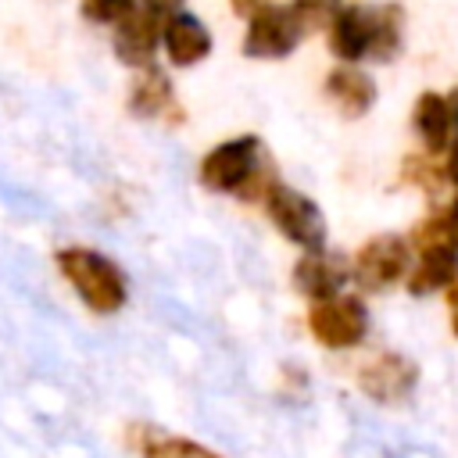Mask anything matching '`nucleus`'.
I'll return each mask as SVG.
<instances>
[{
  "mask_svg": "<svg viewBox=\"0 0 458 458\" xmlns=\"http://www.w3.org/2000/svg\"><path fill=\"white\" fill-rule=\"evenodd\" d=\"M54 265L86 311L111 318L129 304V276L107 250L72 243L54 254Z\"/></svg>",
  "mask_w": 458,
  "mask_h": 458,
  "instance_id": "1",
  "label": "nucleus"
},
{
  "mask_svg": "<svg viewBox=\"0 0 458 458\" xmlns=\"http://www.w3.org/2000/svg\"><path fill=\"white\" fill-rule=\"evenodd\" d=\"M265 143L254 132H240V136H225L215 147H208L197 161V182L208 193L218 197H236L250 186V179L261 172L265 165Z\"/></svg>",
  "mask_w": 458,
  "mask_h": 458,
  "instance_id": "2",
  "label": "nucleus"
},
{
  "mask_svg": "<svg viewBox=\"0 0 458 458\" xmlns=\"http://www.w3.org/2000/svg\"><path fill=\"white\" fill-rule=\"evenodd\" d=\"M411 258H415V250L408 243V233H394V229L372 233L351 254V286L361 297L365 293H390V290L404 286Z\"/></svg>",
  "mask_w": 458,
  "mask_h": 458,
  "instance_id": "3",
  "label": "nucleus"
},
{
  "mask_svg": "<svg viewBox=\"0 0 458 458\" xmlns=\"http://www.w3.org/2000/svg\"><path fill=\"white\" fill-rule=\"evenodd\" d=\"M304 326L322 351H358L372 333V315L361 293L344 290L329 301L308 304Z\"/></svg>",
  "mask_w": 458,
  "mask_h": 458,
  "instance_id": "4",
  "label": "nucleus"
},
{
  "mask_svg": "<svg viewBox=\"0 0 458 458\" xmlns=\"http://www.w3.org/2000/svg\"><path fill=\"white\" fill-rule=\"evenodd\" d=\"M261 211L265 218L272 222V229L293 243L297 250H318L329 243V225H326V215L318 208V200L290 182H276L265 200H261Z\"/></svg>",
  "mask_w": 458,
  "mask_h": 458,
  "instance_id": "5",
  "label": "nucleus"
},
{
  "mask_svg": "<svg viewBox=\"0 0 458 458\" xmlns=\"http://www.w3.org/2000/svg\"><path fill=\"white\" fill-rule=\"evenodd\" d=\"M308 39L301 18L293 14L290 0H272L243 18L240 54L250 61H286Z\"/></svg>",
  "mask_w": 458,
  "mask_h": 458,
  "instance_id": "6",
  "label": "nucleus"
},
{
  "mask_svg": "<svg viewBox=\"0 0 458 458\" xmlns=\"http://www.w3.org/2000/svg\"><path fill=\"white\" fill-rule=\"evenodd\" d=\"M354 386L372 404L397 408V404H408L415 397V390H419V365L408 354H401V351H379V354L365 358L354 369Z\"/></svg>",
  "mask_w": 458,
  "mask_h": 458,
  "instance_id": "7",
  "label": "nucleus"
},
{
  "mask_svg": "<svg viewBox=\"0 0 458 458\" xmlns=\"http://www.w3.org/2000/svg\"><path fill=\"white\" fill-rule=\"evenodd\" d=\"M322 36L336 64H365L372 57V39H376V4L340 0Z\"/></svg>",
  "mask_w": 458,
  "mask_h": 458,
  "instance_id": "8",
  "label": "nucleus"
},
{
  "mask_svg": "<svg viewBox=\"0 0 458 458\" xmlns=\"http://www.w3.org/2000/svg\"><path fill=\"white\" fill-rule=\"evenodd\" d=\"M290 286L308 304L344 293L351 286V254H340L329 243L318 250H301L290 268Z\"/></svg>",
  "mask_w": 458,
  "mask_h": 458,
  "instance_id": "9",
  "label": "nucleus"
},
{
  "mask_svg": "<svg viewBox=\"0 0 458 458\" xmlns=\"http://www.w3.org/2000/svg\"><path fill=\"white\" fill-rule=\"evenodd\" d=\"M211 50H215V32L190 7H182L161 21V57L168 68H175V72L197 68L211 57Z\"/></svg>",
  "mask_w": 458,
  "mask_h": 458,
  "instance_id": "10",
  "label": "nucleus"
},
{
  "mask_svg": "<svg viewBox=\"0 0 458 458\" xmlns=\"http://www.w3.org/2000/svg\"><path fill=\"white\" fill-rule=\"evenodd\" d=\"M161 21H165L161 14L136 4L111 29V54L118 57V64H125L129 72L157 64V57H161Z\"/></svg>",
  "mask_w": 458,
  "mask_h": 458,
  "instance_id": "11",
  "label": "nucleus"
},
{
  "mask_svg": "<svg viewBox=\"0 0 458 458\" xmlns=\"http://www.w3.org/2000/svg\"><path fill=\"white\" fill-rule=\"evenodd\" d=\"M125 107L132 118H143V122H182V107H179L172 75L161 64L132 72Z\"/></svg>",
  "mask_w": 458,
  "mask_h": 458,
  "instance_id": "12",
  "label": "nucleus"
},
{
  "mask_svg": "<svg viewBox=\"0 0 458 458\" xmlns=\"http://www.w3.org/2000/svg\"><path fill=\"white\" fill-rule=\"evenodd\" d=\"M322 97L340 118L354 122L376 107L379 86H376L372 72H365L361 64H333L322 79Z\"/></svg>",
  "mask_w": 458,
  "mask_h": 458,
  "instance_id": "13",
  "label": "nucleus"
},
{
  "mask_svg": "<svg viewBox=\"0 0 458 458\" xmlns=\"http://www.w3.org/2000/svg\"><path fill=\"white\" fill-rule=\"evenodd\" d=\"M411 132L419 140V150L440 157L447 150V143L458 136L454 118H451V104L447 93L440 89H422L411 104Z\"/></svg>",
  "mask_w": 458,
  "mask_h": 458,
  "instance_id": "14",
  "label": "nucleus"
},
{
  "mask_svg": "<svg viewBox=\"0 0 458 458\" xmlns=\"http://www.w3.org/2000/svg\"><path fill=\"white\" fill-rule=\"evenodd\" d=\"M125 440L136 451V458H225L218 447H211L204 440H193V437H182V433H168V429L147 426V422L129 426Z\"/></svg>",
  "mask_w": 458,
  "mask_h": 458,
  "instance_id": "15",
  "label": "nucleus"
},
{
  "mask_svg": "<svg viewBox=\"0 0 458 458\" xmlns=\"http://www.w3.org/2000/svg\"><path fill=\"white\" fill-rule=\"evenodd\" d=\"M458 283V250L454 247H426L415 250L404 290L411 297H429V293H447Z\"/></svg>",
  "mask_w": 458,
  "mask_h": 458,
  "instance_id": "16",
  "label": "nucleus"
},
{
  "mask_svg": "<svg viewBox=\"0 0 458 458\" xmlns=\"http://www.w3.org/2000/svg\"><path fill=\"white\" fill-rule=\"evenodd\" d=\"M404 54V7L401 4H376V39H372V64H390Z\"/></svg>",
  "mask_w": 458,
  "mask_h": 458,
  "instance_id": "17",
  "label": "nucleus"
},
{
  "mask_svg": "<svg viewBox=\"0 0 458 458\" xmlns=\"http://www.w3.org/2000/svg\"><path fill=\"white\" fill-rule=\"evenodd\" d=\"M397 175H401V182H404V186L419 190V193H422L426 200H433V204L440 200V190L447 186L444 168H440V157H433V154H426V150L404 154V157H401Z\"/></svg>",
  "mask_w": 458,
  "mask_h": 458,
  "instance_id": "18",
  "label": "nucleus"
},
{
  "mask_svg": "<svg viewBox=\"0 0 458 458\" xmlns=\"http://www.w3.org/2000/svg\"><path fill=\"white\" fill-rule=\"evenodd\" d=\"M140 0H79V14L89 21V25H107L114 29Z\"/></svg>",
  "mask_w": 458,
  "mask_h": 458,
  "instance_id": "19",
  "label": "nucleus"
},
{
  "mask_svg": "<svg viewBox=\"0 0 458 458\" xmlns=\"http://www.w3.org/2000/svg\"><path fill=\"white\" fill-rule=\"evenodd\" d=\"M290 7H293V14L301 18L304 32L311 36V32H322V29L329 25V18H333V11L340 7V0H290Z\"/></svg>",
  "mask_w": 458,
  "mask_h": 458,
  "instance_id": "20",
  "label": "nucleus"
},
{
  "mask_svg": "<svg viewBox=\"0 0 458 458\" xmlns=\"http://www.w3.org/2000/svg\"><path fill=\"white\" fill-rule=\"evenodd\" d=\"M440 168H444V179L451 190H458V136L447 143V150L440 154Z\"/></svg>",
  "mask_w": 458,
  "mask_h": 458,
  "instance_id": "21",
  "label": "nucleus"
},
{
  "mask_svg": "<svg viewBox=\"0 0 458 458\" xmlns=\"http://www.w3.org/2000/svg\"><path fill=\"white\" fill-rule=\"evenodd\" d=\"M444 304H447V329H451V336L458 340V283L444 293Z\"/></svg>",
  "mask_w": 458,
  "mask_h": 458,
  "instance_id": "22",
  "label": "nucleus"
},
{
  "mask_svg": "<svg viewBox=\"0 0 458 458\" xmlns=\"http://www.w3.org/2000/svg\"><path fill=\"white\" fill-rule=\"evenodd\" d=\"M143 7H150L154 14H161V18H168V14H175V11H182L186 7V0H140Z\"/></svg>",
  "mask_w": 458,
  "mask_h": 458,
  "instance_id": "23",
  "label": "nucleus"
},
{
  "mask_svg": "<svg viewBox=\"0 0 458 458\" xmlns=\"http://www.w3.org/2000/svg\"><path fill=\"white\" fill-rule=\"evenodd\" d=\"M444 215H447V225H451V236H454V247H458V190L451 200H444Z\"/></svg>",
  "mask_w": 458,
  "mask_h": 458,
  "instance_id": "24",
  "label": "nucleus"
},
{
  "mask_svg": "<svg viewBox=\"0 0 458 458\" xmlns=\"http://www.w3.org/2000/svg\"><path fill=\"white\" fill-rule=\"evenodd\" d=\"M265 4H272V0H229V7L240 14V18H247L250 11H258V7H265Z\"/></svg>",
  "mask_w": 458,
  "mask_h": 458,
  "instance_id": "25",
  "label": "nucleus"
},
{
  "mask_svg": "<svg viewBox=\"0 0 458 458\" xmlns=\"http://www.w3.org/2000/svg\"><path fill=\"white\" fill-rule=\"evenodd\" d=\"M447 104H451V118H454V129H458V86L447 89Z\"/></svg>",
  "mask_w": 458,
  "mask_h": 458,
  "instance_id": "26",
  "label": "nucleus"
}]
</instances>
